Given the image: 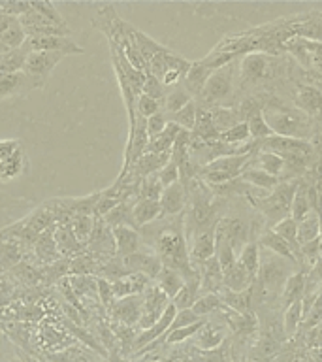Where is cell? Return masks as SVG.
I'll list each match as a JSON object with an SVG mask.
<instances>
[{"label": "cell", "mask_w": 322, "mask_h": 362, "mask_svg": "<svg viewBox=\"0 0 322 362\" xmlns=\"http://www.w3.org/2000/svg\"><path fill=\"white\" fill-rule=\"evenodd\" d=\"M153 251L157 253L164 268L179 272L183 279L198 276V272L191 266L185 234L179 228H162L158 232L153 242Z\"/></svg>", "instance_id": "cell-1"}, {"label": "cell", "mask_w": 322, "mask_h": 362, "mask_svg": "<svg viewBox=\"0 0 322 362\" xmlns=\"http://www.w3.org/2000/svg\"><path fill=\"white\" fill-rule=\"evenodd\" d=\"M298 181H285L273 189L268 197L262 200V211L268 215L271 221V226L277 225L279 221L285 217H290V206H292V198L298 189Z\"/></svg>", "instance_id": "cell-2"}, {"label": "cell", "mask_w": 322, "mask_h": 362, "mask_svg": "<svg viewBox=\"0 0 322 362\" xmlns=\"http://www.w3.org/2000/svg\"><path fill=\"white\" fill-rule=\"evenodd\" d=\"M232 95V70L230 64L215 70L203 85L202 93L198 96L200 107L211 110V107L222 106V102Z\"/></svg>", "instance_id": "cell-3"}, {"label": "cell", "mask_w": 322, "mask_h": 362, "mask_svg": "<svg viewBox=\"0 0 322 362\" xmlns=\"http://www.w3.org/2000/svg\"><path fill=\"white\" fill-rule=\"evenodd\" d=\"M64 59L62 53H49V51H34L28 53L23 74L27 76L32 89H42L47 79L56 68V64Z\"/></svg>", "instance_id": "cell-4"}, {"label": "cell", "mask_w": 322, "mask_h": 362, "mask_svg": "<svg viewBox=\"0 0 322 362\" xmlns=\"http://www.w3.org/2000/svg\"><path fill=\"white\" fill-rule=\"evenodd\" d=\"M266 123L271 129V132L275 136H287V138H299V140H305V123L299 119V115H296L290 110H285V107H268L266 112H262Z\"/></svg>", "instance_id": "cell-5"}, {"label": "cell", "mask_w": 322, "mask_h": 362, "mask_svg": "<svg viewBox=\"0 0 322 362\" xmlns=\"http://www.w3.org/2000/svg\"><path fill=\"white\" fill-rule=\"evenodd\" d=\"M27 53L34 51H49V53H62L68 55H81L85 49L78 42H73L68 36H27L25 44L21 45Z\"/></svg>", "instance_id": "cell-6"}, {"label": "cell", "mask_w": 322, "mask_h": 362, "mask_svg": "<svg viewBox=\"0 0 322 362\" xmlns=\"http://www.w3.org/2000/svg\"><path fill=\"white\" fill-rule=\"evenodd\" d=\"M143 308H141V319L138 322V330H147L151 328L155 322L162 317V313L166 311V308L169 305L172 300L166 296V294L157 287V285H149V287L143 291Z\"/></svg>", "instance_id": "cell-7"}, {"label": "cell", "mask_w": 322, "mask_h": 362, "mask_svg": "<svg viewBox=\"0 0 322 362\" xmlns=\"http://www.w3.org/2000/svg\"><path fill=\"white\" fill-rule=\"evenodd\" d=\"M260 149H266V153H273L279 157H307L311 153V144L307 140L299 138H287V136H270L258 144Z\"/></svg>", "instance_id": "cell-8"}, {"label": "cell", "mask_w": 322, "mask_h": 362, "mask_svg": "<svg viewBox=\"0 0 322 362\" xmlns=\"http://www.w3.org/2000/svg\"><path fill=\"white\" fill-rule=\"evenodd\" d=\"M141 308H143V296H126V298L115 300L109 305V315L123 327L134 328L138 327V322L141 319Z\"/></svg>", "instance_id": "cell-9"}, {"label": "cell", "mask_w": 322, "mask_h": 362, "mask_svg": "<svg viewBox=\"0 0 322 362\" xmlns=\"http://www.w3.org/2000/svg\"><path fill=\"white\" fill-rule=\"evenodd\" d=\"M123 264L129 274H141V276L149 277L151 281H155L160 270H162V262H160L155 251H138V253L130 255V257H124Z\"/></svg>", "instance_id": "cell-10"}, {"label": "cell", "mask_w": 322, "mask_h": 362, "mask_svg": "<svg viewBox=\"0 0 322 362\" xmlns=\"http://www.w3.org/2000/svg\"><path fill=\"white\" fill-rule=\"evenodd\" d=\"M191 242L189 259H191L192 268H196V266H202L203 262H208L209 259L215 257V226L196 232L191 238Z\"/></svg>", "instance_id": "cell-11"}, {"label": "cell", "mask_w": 322, "mask_h": 362, "mask_svg": "<svg viewBox=\"0 0 322 362\" xmlns=\"http://www.w3.org/2000/svg\"><path fill=\"white\" fill-rule=\"evenodd\" d=\"M251 155H253V153H247V155H228V157H219V158H215V160H211V163L203 164L202 170H208V172H220V174L228 175V177L234 181L237 180L245 170H247Z\"/></svg>", "instance_id": "cell-12"}, {"label": "cell", "mask_w": 322, "mask_h": 362, "mask_svg": "<svg viewBox=\"0 0 322 362\" xmlns=\"http://www.w3.org/2000/svg\"><path fill=\"white\" fill-rule=\"evenodd\" d=\"M45 361L49 362H107L106 356L98 355L89 347L81 344L68 345L66 349L56 351V353H47Z\"/></svg>", "instance_id": "cell-13"}, {"label": "cell", "mask_w": 322, "mask_h": 362, "mask_svg": "<svg viewBox=\"0 0 322 362\" xmlns=\"http://www.w3.org/2000/svg\"><path fill=\"white\" fill-rule=\"evenodd\" d=\"M115 247H117V257H130V255L141 251V234L136 228L130 226H113L112 228Z\"/></svg>", "instance_id": "cell-14"}, {"label": "cell", "mask_w": 322, "mask_h": 362, "mask_svg": "<svg viewBox=\"0 0 322 362\" xmlns=\"http://www.w3.org/2000/svg\"><path fill=\"white\" fill-rule=\"evenodd\" d=\"M151 285V279L141 274H126V276L119 277L115 281H112V291L115 300L126 298V296H138L143 294L147 287Z\"/></svg>", "instance_id": "cell-15"}, {"label": "cell", "mask_w": 322, "mask_h": 362, "mask_svg": "<svg viewBox=\"0 0 322 362\" xmlns=\"http://www.w3.org/2000/svg\"><path fill=\"white\" fill-rule=\"evenodd\" d=\"M186 200H189V192H186V187L177 181L174 185L166 187L162 191V197L158 200L160 204V209H162V215H179L186 206Z\"/></svg>", "instance_id": "cell-16"}, {"label": "cell", "mask_w": 322, "mask_h": 362, "mask_svg": "<svg viewBox=\"0 0 322 362\" xmlns=\"http://www.w3.org/2000/svg\"><path fill=\"white\" fill-rule=\"evenodd\" d=\"M53 238H55L56 251L62 259H76L78 255L85 251L81 243L73 238L72 230L68 228V225H55L53 226Z\"/></svg>", "instance_id": "cell-17"}, {"label": "cell", "mask_w": 322, "mask_h": 362, "mask_svg": "<svg viewBox=\"0 0 322 362\" xmlns=\"http://www.w3.org/2000/svg\"><path fill=\"white\" fill-rule=\"evenodd\" d=\"M285 272H287V268L282 266V262H275V260H264L262 262V259H260V270L256 279L264 288H277L279 285L282 288L288 277Z\"/></svg>", "instance_id": "cell-18"}, {"label": "cell", "mask_w": 322, "mask_h": 362, "mask_svg": "<svg viewBox=\"0 0 322 362\" xmlns=\"http://www.w3.org/2000/svg\"><path fill=\"white\" fill-rule=\"evenodd\" d=\"M215 70H211L203 61L191 62V68H189V72L185 76V89L192 96V100H194V96L196 98L200 96L203 85H205V81H208L209 76Z\"/></svg>", "instance_id": "cell-19"}, {"label": "cell", "mask_w": 322, "mask_h": 362, "mask_svg": "<svg viewBox=\"0 0 322 362\" xmlns=\"http://www.w3.org/2000/svg\"><path fill=\"white\" fill-rule=\"evenodd\" d=\"M294 102L307 115H318V113H322V93L316 87H311V85L299 87L296 96H294Z\"/></svg>", "instance_id": "cell-20"}, {"label": "cell", "mask_w": 322, "mask_h": 362, "mask_svg": "<svg viewBox=\"0 0 322 362\" xmlns=\"http://www.w3.org/2000/svg\"><path fill=\"white\" fill-rule=\"evenodd\" d=\"M160 215H162L160 204L155 202V200L138 198L134 204V209H132V219H134L136 230H140V228H143V226L153 223V221H157Z\"/></svg>", "instance_id": "cell-21"}, {"label": "cell", "mask_w": 322, "mask_h": 362, "mask_svg": "<svg viewBox=\"0 0 322 362\" xmlns=\"http://www.w3.org/2000/svg\"><path fill=\"white\" fill-rule=\"evenodd\" d=\"M32 89V85L23 72L19 74H0V102L11 96L21 95L25 90Z\"/></svg>", "instance_id": "cell-22"}, {"label": "cell", "mask_w": 322, "mask_h": 362, "mask_svg": "<svg viewBox=\"0 0 322 362\" xmlns=\"http://www.w3.org/2000/svg\"><path fill=\"white\" fill-rule=\"evenodd\" d=\"M253 283L254 279L251 277V274H249L239 262H236L234 268H230V270L222 274V285H225L226 291H230V293L247 291V288L253 287Z\"/></svg>", "instance_id": "cell-23"}, {"label": "cell", "mask_w": 322, "mask_h": 362, "mask_svg": "<svg viewBox=\"0 0 322 362\" xmlns=\"http://www.w3.org/2000/svg\"><path fill=\"white\" fill-rule=\"evenodd\" d=\"M200 298V274L194 277L185 279V285L179 293L175 294V298L172 300V304L177 311L192 310V305L196 304V300Z\"/></svg>", "instance_id": "cell-24"}, {"label": "cell", "mask_w": 322, "mask_h": 362, "mask_svg": "<svg viewBox=\"0 0 322 362\" xmlns=\"http://www.w3.org/2000/svg\"><path fill=\"white\" fill-rule=\"evenodd\" d=\"M34 255H36L42 262H45V264H53V262H56V260L61 259V255L56 251L55 238H53V226L47 228L45 232H42V234L36 238V242H34Z\"/></svg>", "instance_id": "cell-25"}, {"label": "cell", "mask_w": 322, "mask_h": 362, "mask_svg": "<svg viewBox=\"0 0 322 362\" xmlns=\"http://www.w3.org/2000/svg\"><path fill=\"white\" fill-rule=\"evenodd\" d=\"M305 288H307V283H305V274L304 272H296V274H290L287 277V281L281 288V300L285 305H290L294 302H299L304 298Z\"/></svg>", "instance_id": "cell-26"}, {"label": "cell", "mask_w": 322, "mask_h": 362, "mask_svg": "<svg viewBox=\"0 0 322 362\" xmlns=\"http://www.w3.org/2000/svg\"><path fill=\"white\" fill-rule=\"evenodd\" d=\"M266 70H268V59L262 53H249V55L243 57L242 64H239L242 78L249 79V81L264 78Z\"/></svg>", "instance_id": "cell-27"}, {"label": "cell", "mask_w": 322, "mask_h": 362, "mask_svg": "<svg viewBox=\"0 0 322 362\" xmlns=\"http://www.w3.org/2000/svg\"><path fill=\"white\" fill-rule=\"evenodd\" d=\"M181 129L177 124L168 123V127L160 132L158 136L149 140V146H147V153H155V155H162V153H172V147H174L177 136H179Z\"/></svg>", "instance_id": "cell-28"}, {"label": "cell", "mask_w": 322, "mask_h": 362, "mask_svg": "<svg viewBox=\"0 0 322 362\" xmlns=\"http://www.w3.org/2000/svg\"><path fill=\"white\" fill-rule=\"evenodd\" d=\"M155 285H157L169 300H174L175 294L179 293L181 288H183V285H185V279H183V276H181L179 272L169 270V268H164L162 266V270H160V274H158L157 279H155Z\"/></svg>", "instance_id": "cell-29"}, {"label": "cell", "mask_w": 322, "mask_h": 362, "mask_svg": "<svg viewBox=\"0 0 322 362\" xmlns=\"http://www.w3.org/2000/svg\"><path fill=\"white\" fill-rule=\"evenodd\" d=\"M222 339H225L222 328L213 322H203V327L196 332V345L200 351L217 349V345L222 344Z\"/></svg>", "instance_id": "cell-30"}, {"label": "cell", "mask_w": 322, "mask_h": 362, "mask_svg": "<svg viewBox=\"0 0 322 362\" xmlns=\"http://www.w3.org/2000/svg\"><path fill=\"white\" fill-rule=\"evenodd\" d=\"M209 113H211V121H213L215 130H217L219 134H222V132H226V130L234 129L236 124L242 123L239 113H237L236 110H232V107L217 106V107H211Z\"/></svg>", "instance_id": "cell-31"}, {"label": "cell", "mask_w": 322, "mask_h": 362, "mask_svg": "<svg viewBox=\"0 0 322 362\" xmlns=\"http://www.w3.org/2000/svg\"><path fill=\"white\" fill-rule=\"evenodd\" d=\"M239 180L245 181L247 185L254 187V189H260V191H266V192H271L277 185H279V180H277V177L266 174L264 170H260V168L245 170V172L239 175Z\"/></svg>", "instance_id": "cell-32"}, {"label": "cell", "mask_w": 322, "mask_h": 362, "mask_svg": "<svg viewBox=\"0 0 322 362\" xmlns=\"http://www.w3.org/2000/svg\"><path fill=\"white\" fill-rule=\"evenodd\" d=\"M260 243H262V247L270 249L271 253L275 255V257H282V259L287 260H298L296 253H294V249L288 245L282 238H279L273 230H268L262 234L260 238Z\"/></svg>", "instance_id": "cell-33"}, {"label": "cell", "mask_w": 322, "mask_h": 362, "mask_svg": "<svg viewBox=\"0 0 322 362\" xmlns=\"http://www.w3.org/2000/svg\"><path fill=\"white\" fill-rule=\"evenodd\" d=\"M95 215H78L73 217L70 223H68V228L72 230L73 238L78 240L83 247H87L90 236H93V230H95Z\"/></svg>", "instance_id": "cell-34"}, {"label": "cell", "mask_w": 322, "mask_h": 362, "mask_svg": "<svg viewBox=\"0 0 322 362\" xmlns=\"http://www.w3.org/2000/svg\"><path fill=\"white\" fill-rule=\"evenodd\" d=\"M253 293V287L247 288V291H242V293H230V291H226L225 296H220V298H222V302H225L230 310L236 311L237 315H249V313H251Z\"/></svg>", "instance_id": "cell-35"}, {"label": "cell", "mask_w": 322, "mask_h": 362, "mask_svg": "<svg viewBox=\"0 0 322 362\" xmlns=\"http://www.w3.org/2000/svg\"><path fill=\"white\" fill-rule=\"evenodd\" d=\"M271 230L275 232L277 236L282 238L285 242L294 249V253L299 260V245H298V223L292 219V217H285L282 221H279L277 225L271 226Z\"/></svg>", "instance_id": "cell-36"}, {"label": "cell", "mask_w": 322, "mask_h": 362, "mask_svg": "<svg viewBox=\"0 0 322 362\" xmlns=\"http://www.w3.org/2000/svg\"><path fill=\"white\" fill-rule=\"evenodd\" d=\"M27 170V157L25 151H17L13 157H10L4 164H0V181H13L19 175L25 174Z\"/></svg>", "instance_id": "cell-37"}, {"label": "cell", "mask_w": 322, "mask_h": 362, "mask_svg": "<svg viewBox=\"0 0 322 362\" xmlns=\"http://www.w3.org/2000/svg\"><path fill=\"white\" fill-rule=\"evenodd\" d=\"M28 53L23 47L10 49L4 55H0V74H19L25 68Z\"/></svg>", "instance_id": "cell-38"}, {"label": "cell", "mask_w": 322, "mask_h": 362, "mask_svg": "<svg viewBox=\"0 0 322 362\" xmlns=\"http://www.w3.org/2000/svg\"><path fill=\"white\" fill-rule=\"evenodd\" d=\"M311 214H315V211H313V208H311V204H309L307 187L298 185L296 194H294L292 198V206H290V217H292L296 223H299V221L307 219Z\"/></svg>", "instance_id": "cell-39"}, {"label": "cell", "mask_w": 322, "mask_h": 362, "mask_svg": "<svg viewBox=\"0 0 322 362\" xmlns=\"http://www.w3.org/2000/svg\"><path fill=\"white\" fill-rule=\"evenodd\" d=\"M304 319V311H302V300L287 305L285 317H282V336L287 339L294 338V334L298 332V327L302 325Z\"/></svg>", "instance_id": "cell-40"}, {"label": "cell", "mask_w": 322, "mask_h": 362, "mask_svg": "<svg viewBox=\"0 0 322 362\" xmlns=\"http://www.w3.org/2000/svg\"><path fill=\"white\" fill-rule=\"evenodd\" d=\"M192 100V96L186 93L185 87H174V89L169 90V93H166V98H164L162 102V112L166 113V115H174V113H177L181 110V107H185L189 102Z\"/></svg>", "instance_id": "cell-41"}, {"label": "cell", "mask_w": 322, "mask_h": 362, "mask_svg": "<svg viewBox=\"0 0 322 362\" xmlns=\"http://www.w3.org/2000/svg\"><path fill=\"white\" fill-rule=\"evenodd\" d=\"M237 262L245 268V270L251 274L254 281H256V276H258L260 270V253H258V245L256 243H245L237 255Z\"/></svg>", "instance_id": "cell-42"}, {"label": "cell", "mask_w": 322, "mask_h": 362, "mask_svg": "<svg viewBox=\"0 0 322 362\" xmlns=\"http://www.w3.org/2000/svg\"><path fill=\"white\" fill-rule=\"evenodd\" d=\"M196 115H198V104L196 100H191L185 107H181L179 112L169 115V123L177 124L181 130H186V132H192L194 124H196Z\"/></svg>", "instance_id": "cell-43"}, {"label": "cell", "mask_w": 322, "mask_h": 362, "mask_svg": "<svg viewBox=\"0 0 322 362\" xmlns=\"http://www.w3.org/2000/svg\"><path fill=\"white\" fill-rule=\"evenodd\" d=\"M220 308H222V298H220V294L205 293L196 300V304L192 305V311H194L198 317H202L203 319V317L211 315L213 311L220 310Z\"/></svg>", "instance_id": "cell-44"}, {"label": "cell", "mask_w": 322, "mask_h": 362, "mask_svg": "<svg viewBox=\"0 0 322 362\" xmlns=\"http://www.w3.org/2000/svg\"><path fill=\"white\" fill-rule=\"evenodd\" d=\"M318 240V214H311L307 219L298 223V245Z\"/></svg>", "instance_id": "cell-45"}, {"label": "cell", "mask_w": 322, "mask_h": 362, "mask_svg": "<svg viewBox=\"0 0 322 362\" xmlns=\"http://www.w3.org/2000/svg\"><path fill=\"white\" fill-rule=\"evenodd\" d=\"M247 123V129H249V136H251V140H266V138H270V136H273V132H271V129L268 127V123H266L264 115H262V112H256L253 113L251 117L245 121Z\"/></svg>", "instance_id": "cell-46"}, {"label": "cell", "mask_w": 322, "mask_h": 362, "mask_svg": "<svg viewBox=\"0 0 322 362\" xmlns=\"http://www.w3.org/2000/svg\"><path fill=\"white\" fill-rule=\"evenodd\" d=\"M162 191H164V187L162 183L158 181L157 174L147 175V177L141 180L138 198H143V200H155V202H158L160 197H162Z\"/></svg>", "instance_id": "cell-47"}, {"label": "cell", "mask_w": 322, "mask_h": 362, "mask_svg": "<svg viewBox=\"0 0 322 362\" xmlns=\"http://www.w3.org/2000/svg\"><path fill=\"white\" fill-rule=\"evenodd\" d=\"M258 166L260 170H264L266 174L273 175L279 180V175L285 170V160L279 155H273V153H260L258 155Z\"/></svg>", "instance_id": "cell-48"}, {"label": "cell", "mask_w": 322, "mask_h": 362, "mask_svg": "<svg viewBox=\"0 0 322 362\" xmlns=\"http://www.w3.org/2000/svg\"><path fill=\"white\" fill-rule=\"evenodd\" d=\"M251 136H249V129L247 123H239L236 124L234 129L226 130L222 134H219V141L226 144V146H243L245 141L249 140Z\"/></svg>", "instance_id": "cell-49"}, {"label": "cell", "mask_w": 322, "mask_h": 362, "mask_svg": "<svg viewBox=\"0 0 322 362\" xmlns=\"http://www.w3.org/2000/svg\"><path fill=\"white\" fill-rule=\"evenodd\" d=\"M141 95H147L153 100H157L162 104L164 98H166V87L160 83V79H157L153 74L145 72V81H143V87H141Z\"/></svg>", "instance_id": "cell-50"}, {"label": "cell", "mask_w": 322, "mask_h": 362, "mask_svg": "<svg viewBox=\"0 0 322 362\" xmlns=\"http://www.w3.org/2000/svg\"><path fill=\"white\" fill-rule=\"evenodd\" d=\"M158 112H162V104L157 100H153L147 95H140L136 100V115H140L143 119H149L153 115H157Z\"/></svg>", "instance_id": "cell-51"}, {"label": "cell", "mask_w": 322, "mask_h": 362, "mask_svg": "<svg viewBox=\"0 0 322 362\" xmlns=\"http://www.w3.org/2000/svg\"><path fill=\"white\" fill-rule=\"evenodd\" d=\"M157 177L158 181L162 183L164 189L169 185H174V183H177V181H179V168H177V164L169 158L168 163H166V166H162V168L158 170Z\"/></svg>", "instance_id": "cell-52"}, {"label": "cell", "mask_w": 322, "mask_h": 362, "mask_svg": "<svg viewBox=\"0 0 322 362\" xmlns=\"http://www.w3.org/2000/svg\"><path fill=\"white\" fill-rule=\"evenodd\" d=\"M202 321H203L202 317H198L192 310L177 311V315L174 317V322H172V327H169L168 332H174V330H179V328L191 327V325H196V322H202Z\"/></svg>", "instance_id": "cell-53"}, {"label": "cell", "mask_w": 322, "mask_h": 362, "mask_svg": "<svg viewBox=\"0 0 322 362\" xmlns=\"http://www.w3.org/2000/svg\"><path fill=\"white\" fill-rule=\"evenodd\" d=\"M168 123H169L168 115H166L164 112H158L157 115H153V117L147 119L145 127H147V136H149V140L160 134V132L168 127Z\"/></svg>", "instance_id": "cell-54"}, {"label": "cell", "mask_w": 322, "mask_h": 362, "mask_svg": "<svg viewBox=\"0 0 322 362\" xmlns=\"http://www.w3.org/2000/svg\"><path fill=\"white\" fill-rule=\"evenodd\" d=\"M21 141L19 140H0V164H4L17 151H21Z\"/></svg>", "instance_id": "cell-55"}, {"label": "cell", "mask_w": 322, "mask_h": 362, "mask_svg": "<svg viewBox=\"0 0 322 362\" xmlns=\"http://www.w3.org/2000/svg\"><path fill=\"white\" fill-rule=\"evenodd\" d=\"M304 45L307 53L313 55V59L316 61V64H322V44L321 42H315V40H304Z\"/></svg>", "instance_id": "cell-56"}, {"label": "cell", "mask_w": 322, "mask_h": 362, "mask_svg": "<svg viewBox=\"0 0 322 362\" xmlns=\"http://www.w3.org/2000/svg\"><path fill=\"white\" fill-rule=\"evenodd\" d=\"M107 362H129L124 356H121L119 353H112V355H107Z\"/></svg>", "instance_id": "cell-57"}, {"label": "cell", "mask_w": 322, "mask_h": 362, "mask_svg": "<svg viewBox=\"0 0 322 362\" xmlns=\"http://www.w3.org/2000/svg\"><path fill=\"white\" fill-rule=\"evenodd\" d=\"M305 362H311V361H305Z\"/></svg>", "instance_id": "cell-58"}, {"label": "cell", "mask_w": 322, "mask_h": 362, "mask_svg": "<svg viewBox=\"0 0 322 362\" xmlns=\"http://www.w3.org/2000/svg\"><path fill=\"white\" fill-rule=\"evenodd\" d=\"M268 362H273V361H268Z\"/></svg>", "instance_id": "cell-59"}, {"label": "cell", "mask_w": 322, "mask_h": 362, "mask_svg": "<svg viewBox=\"0 0 322 362\" xmlns=\"http://www.w3.org/2000/svg\"><path fill=\"white\" fill-rule=\"evenodd\" d=\"M162 362H166V361H162Z\"/></svg>", "instance_id": "cell-60"}]
</instances>
